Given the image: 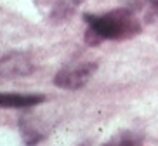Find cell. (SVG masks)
I'll use <instances>...</instances> for the list:
<instances>
[{
	"instance_id": "cell-8",
	"label": "cell",
	"mask_w": 158,
	"mask_h": 146,
	"mask_svg": "<svg viewBox=\"0 0 158 146\" xmlns=\"http://www.w3.org/2000/svg\"><path fill=\"white\" fill-rule=\"evenodd\" d=\"M148 2H149L151 5H158V0H148Z\"/></svg>"
},
{
	"instance_id": "cell-1",
	"label": "cell",
	"mask_w": 158,
	"mask_h": 146,
	"mask_svg": "<svg viewBox=\"0 0 158 146\" xmlns=\"http://www.w3.org/2000/svg\"><path fill=\"white\" fill-rule=\"evenodd\" d=\"M84 21L87 24L85 42L94 47L104 40H127L143 31V24L130 9H113L104 14L85 12Z\"/></svg>"
},
{
	"instance_id": "cell-6",
	"label": "cell",
	"mask_w": 158,
	"mask_h": 146,
	"mask_svg": "<svg viewBox=\"0 0 158 146\" xmlns=\"http://www.w3.org/2000/svg\"><path fill=\"white\" fill-rule=\"evenodd\" d=\"M143 141H144L143 136H139L137 132H130V131H123L110 139V143H115V144H141Z\"/></svg>"
},
{
	"instance_id": "cell-2",
	"label": "cell",
	"mask_w": 158,
	"mask_h": 146,
	"mask_svg": "<svg viewBox=\"0 0 158 146\" xmlns=\"http://www.w3.org/2000/svg\"><path fill=\"white\" fill-rule=\"evenodd\" d=\"M96 70H98V63L94 61H85L80 63V65H66L56 73L54 84L61 89H68V90L82 89L94 77Z\"/></svg>"
},
{
	"instance_id": "cell-3",
	"label": "cell",
	"mask_w": 158,
	"mask_h": 146,
	"mask_svg": "<svg viewBox=\"0 0 158 146\" xmlns=\"http://www.w3.org/2000/svg\"><path fill=\"white\" fill-rule=\"evenodd\" d=\"M33 71H35V65L26 52L12 51L9 54L0 56V80L28 77Z\"/></svg>"
},
{
	"instance_id": "cell-4",
	"label": "cell",
	"mask_w": 158,
	"mask_h": 146,
	"mask_svg": "<svg viewBox=\"0 0 158 146\" xmlns=\"http://www.w3.org/2000/svg\"><path fill=\"white\" fill-rule=\"evenodd\" d=\"M45 101L44 94H2L0 92V108H31Z\"/></svg>"
},
{
	"instance_id": "cell-7",
	"label": "cell",
	"mask_w": 158,
	"mask_h": 146,
	"mask_svg": "<svg viewBox=\"0 0 158 146\" xmlns=\"http://www.w3.org/2000/svg\"><path fill=\"white\" fill-rule=\"evenodd\" d=\"M146 21H148L151 26L158 28V5H153V7H151V10L146 14Z\"/></svg>"
},
{
	"instance_id": "cell-5",
	"label": "cell",
	"mask_w": 158,
	"mask_h": 146,
	"mask_svg": "<svg viewBox=\"0 0 158 146\" xmlns=\"http://www.w3.org/2000/svg\"><path fill=\"white\" fill-rule=\"evenodd\" d=\"M19 129H21V134H23V139H24L26 144L38 143V141H42L44 137H45V134H42V132L33 125V122L30 120L28 115L21 117V120H19Z\"/></svg>"
}]
</instances>
